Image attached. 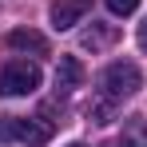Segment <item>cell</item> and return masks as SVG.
<instances>
[{"mask_svg": "<svg viewBox=\"0 0 147 147\" xmlns=\"http://www.w3.org/2000/svg\"><path fill=\"white\" fill-rule=\"evenodd\" d=\"M40 68L36 64H28V60H8L4 68H0V96L16 99V96H32L36 88H40Z\"/></svg>", "mask_w": 147, "mask_h": 147, "instance_id": "1", "label": "cell"}, {"mask_svg": "<svg viewBox=\"0 0 147 147\" xmlns=\"http://www.w3.org/2000/svg\"><path fill=\"white\" fill-rule=\"evenodd\" d=\"M103 92L111 99H127V96H135L139 88H143V72L131 64V60H115V64H107L103 68Z\"/></svg>", "mask_w": 147, "mask_h": 147, "instance_id": "2", "label": "cell"}, {"mask_svg": "<svg viewBox=\"0 0 147 147\" xmlns=\"http://www.w3.org/2000/svg\"><path fill=\"white\" fill-rule=\"evenodd\" d=\"M88 8H92V0H56V4H52V28H56V32L76 28L88 16Z\"/></svg>", "mask_w": 147, "mask_h": 147, "instance_id": "3", "label": "cell"}, {"mask_svg": "<svg viewBox=\"0 0 147 147\" xmlns=\"http://www.w3.org/2000/svg\"><path fill=\"white\" fill-rule=\"evenodd\" d=\"M16 143L48 147L52 143V123H44V119H16Z\"/></svg>", "mask_w": 147, "mask_h": 147, "instance_id": "4", "label": "cell"}, {"mask_svg": "<svg viewBox=\"0 0 147 147\" xmlns=\"http://www.w3.org/2000/svg\"><path fill=\"white\" fill-rule=\"evenodd\" d=\"M4 44L12 52H32V56H48V40L40 36V32H32V28H12L8 36H4Z\"/></svg>", "mask_w": 147, "mask_h": 147, "instance_id": "5", "label": "cell"}, {"mask_svg": "<svg viewBox=\"0 0 147 147\" xmlns=\"http://www.w3.org/2000/svg\"><path fill=\"white\" fill-rule=\"evenodd\" d=\"M80 84H84V64L76 56H60V64H56V92H76Z\"/></svg>", "mask_w": 147, "mask_h": 147, "instance_id": "6", "label": "cell"}, {"mask_svg": "<svg viewBox=\"0 0 147 147\" xmlns=\"http://www.w3.org/2000/svg\"><path fill=\"white\" fill-rule=\"evenodd\" d=\"M111 147H147V119L143 115L123 119V131L111 139Z\"/></svg>", "mask_w": 147, "mask_h": 147, "instance_id": "7", "label": "cell"}, {"mask_svg": "<svg viewBox=\"0 0 147 147\" xmlns=\"http://www.w3.org/2000/svg\"><path fill=\"white\" fill-rule=\"evenodd\" d=\"M115 103H119V99H111L107 92H103L99 99H92V103H88V115H92L96 123H111V119H115Z\"/></svg>", "mask_w": 147, "mask_h": 147, "instance_id": "8", "label": "cell"}, {"mask_svg": "<svg viewBox=\"0 0 147 147\" xmlns=\"http://www.w3.org/2000/svg\"><path fill=\"white\" fill-rule=\"evenodd\" d=\"M111 40H115V28H99V24H92L88 32H84V40H80V44H84V48H92V52H99V48H107Z\"/></svg>", "mask_w": 147, "mask_h": 147, "instance_id": "9", "label": "cell"}, {"mask_svg": "<svg viewBox=\"0 0 147 147\" xmlns=\"http://www.w3.org/2000/svg\"><path fill=\"white\" fill-rule=\"evenodd\" d=\"M103 4H107L115 16H131V12L139 8V0H103Z\"/></svg>", "mask_w": 147, "mask_h": 147, "instance_id": "10", "label": "cell"}, {"mask_svg": "<svg viewBox=\"0 0 147 147\" xmlns=\"http://www.w3.org/2000/svg\"><path fill=\"white\" fill-rule=\"evenodd\" d=\"M16 139V119H0V143Z\"/></svg>", "mask_w": 147, "mask_h": 147, "instance_id": "11", "label": "cell"}, {"mask_svg": "<svg viewBox=\"0 0 147 147\" xmlns=\"http://www.w3.org/2000/svg\"><path fill=\"white\" fill-rule=\"evenodd\" d=\"M139 48L147 52V20H143V24H139Z\"/></svg>", "mask_w": 147, "mask_h": 147, "instance_id": "12", "label": "cell"}, {"mask_svg": "<svg viewBox=\"0 0 147 147\" xmlns=\"http://www.w3.org/2000/svg\"><path fill=\"white\" fill-rule=\"evenodd\" d=\"M72 147H84V143H72Z\"/></svg>", "mask_w": 147, "mask_h": 147, "instance_id": "13", "label": "cell"}]
</instances>
